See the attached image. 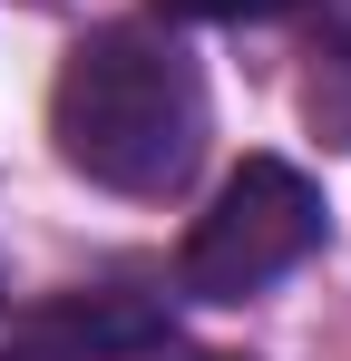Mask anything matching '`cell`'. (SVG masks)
<instances>
[{"label":"cell","instance_id":"6da1fadb","mask_svg":"<svg viewBox=\"0 0 351 361\" xmlns=\"http://www.w3.org/2000/svg\"><path fill=\"white\" fill-rule=\"evenodd\" d=\"M49 137L108 195H176L205 157V78L166 30H88L49 88Z\"/></svg>","mask_w":351,"mask_h":361},{"label":"cell","instance_id":"7a4b0ae2","mask_svg":"<svg viewBox=\"0 0 351 361\" xmlns=\"http://www.w3.org/2000/svg\"><path fill=\"white\" fill-rule=\"evenodd\" d=\"M312 244H322V185L302 166H283V157H244L215 185V205L195 215L176 274H185L195 302H254L264 283H283Z\"/></svg>","mask_w":351,"mask_h":361},{"label":"cell","instance_id":"3957f363","mask_svg":"<svg viewBox=\"0 0 351 361\" xmlns=\"http://www.w3.org/2000/svg\"><path fill=\"white\" fill-rule=\"evenodd\" d=\"M312 127H332L351 147V10L322 30V49H312Z\"/></svg>","mask_w":351,"mask_h":361}]
</instances>
